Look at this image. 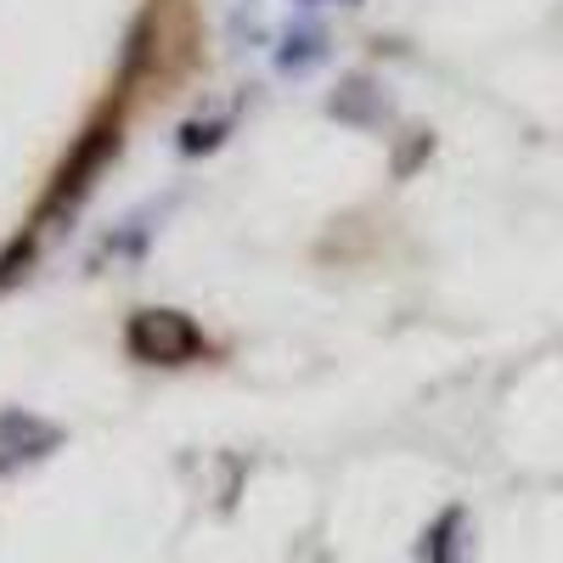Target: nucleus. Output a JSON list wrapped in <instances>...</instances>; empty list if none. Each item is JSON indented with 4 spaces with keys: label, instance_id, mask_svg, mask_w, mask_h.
<instances>
[{
    "label": "nucleus",
    "instance_id": "nucleus-1",
    "mask_svg": "<svg viewBox=\"0 0 563 563\" xmlns=\"http://www.w3.org/2000/svg\"><path fill=\"white\" fill-rule=\"evenodd\" d=\"M124 339H130L135 361H153V366H180L203 350V333L192 327V316H180V310H135Z\"/></svg>",
    "mask_w": 563,
    "mask_h": 563
}]
</instances>
